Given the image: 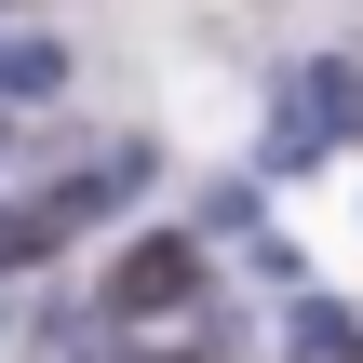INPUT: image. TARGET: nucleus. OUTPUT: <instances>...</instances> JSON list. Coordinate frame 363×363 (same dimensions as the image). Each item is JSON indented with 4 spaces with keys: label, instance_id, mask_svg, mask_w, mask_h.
Masks as SVG:
<instances>
[{
    "label": "nucleus",
    "instance_id": "1",
    "mask_svg": "<svg viewBox=\"0 0 363 363\" xmlns=\"http://www.w3.org/2000/svg\"><path fill=\"white\" fill-rule=\"evenodd\" d=\"M337 135H363V67H350V54H323V67H296V81H283V108H269V175L323 162Z\"/></svg>",
    "mask_w": 363,
    "mask_h": 363
},
{
    "label": "nucleus",
    "instance_id": "2",
    "mask_svg": "<svg viewBox=\"0 0 363 363\" xmlns=\"http://www.w3.org/2000/svg\"><path fill=\"white\" fill-rule=\"evenodd\" d=\"M135 162H108V175H67V189H27V202H0V269H27V256H54V242H81L94 216H108V189H121Z\"/></svg>",
    "mask_w": 363,
    "mask_h": 363
},
{
    "label": "nucleus",
    "instance_id": "3",
    "mask_svg": "<svg viewBox=\"0 0 363 363\" xmlns=\"http://www.w3.org/2000/svg\"><path fill=\"white\" fill-rule=\"evenodd\" d=\"M202 296V242H135L121 269H108V310L121 323H162V310H189Z\"/></svg>",
    "mask_w": 363,
    "mask_h": 363
},
{
    "label": "nucleus",
    "instance_id": "4",
    "mask_svg": "<svg viewBox=\"0 0 363 363\" xmlns=\"http://www.w3.org/2000/svg\"><path fill=\"white\" fill-rule=\"evenodd\" d=\"M0 94H67V54H54L40 27H13V40H0Z\"/></svg>",
    "mask_w": 363,
    "mask_h": 363
},
{
    "label": "nucleus",
    "instance_id": "5",
    "mask_svg": "<svg viewBox=\"0 0 363 363\" xmlns=\"http://www.w3.org/2000/svg\"><path fill=\"white\" fill-rule=\"evenodd\" d=\"M283 363H363V323H350V310H296Z\"/></svg>",
    "mask_w": 363,
    "mask_h": 363
},
{
    "label": "nucleus",
    "instance_id": "6",
    "mask_svg": "<svg viewBox=\"0 0 363 363\" xmlns=\"http://www.w3.org/2000/svg\"><path fill=\"white\" fill-rule=\"evenodd\" d=\"M121 363H189V350H121Z\"/></svg>",
    "mask_w": 363,
    "mask_h": 363
}]
</instances>
